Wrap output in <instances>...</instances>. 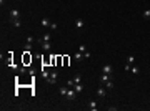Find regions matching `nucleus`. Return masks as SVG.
Masks as SVG:
<instances>
[{
  "label": "nucleus",
  "mask_w": 150,
  "mask_h": 111,
  "mask_svg": "<svg viewBox=\"0 0 150 111\" xmlns=\"http://www.w3.org/2000/svg\"><path fill=\"white\" fill-rule=\"evenodd\" d=\"M75 98H77V91L74 88H69V91H67V95H65V100L67 101H75Z\"/></svg>",
  "instance_id": "1"
},
{
  "label": "nucleus",
  "mask_w": 150,
  "mask_h": 111,
  "mask_svg": "<svg viewBox=\"0 0 150 111\" xmlns=\"http://www.w3.org/2000/svg\"><path fill=\"white\" fill-rule=\"evenodd\" d=\"M20 18V12L19 10H10V13H8V22H13V20H19Z\"/></svg>",
  "instance_id": "2"
},
{
  "label": "nucleus",
  "mask_w": 150,
  "mask_h": 111,
  "mask_svg": "<svg viewBox=\"0 0 150 111\" xmlns=\"http://www.w3.org/2000/svg\"><path fill=\"white\" fill-rule=\"evenodd\" d=\"M97 96H98V98H102V100H103V98L107 96V88L103 86V85L97 88Z\"/></svg>",
  "instance_id": "3"
},
{
  "label": "nucleus",
  "mask_w": 150,
  "mask_h": 111,
  "mask_svg": "<svg viewBox=\"0 0 150 111\" xmlns=\"http://www.w3.org/2000/svg\"><path fill=\"white\" fill-rule=\"evenodd\" d=\"M102 73H105V75H110V76H112V75H113V66L112 65H103L102 66Z\"/></svg>",
  "instance_id": "4"
},
{
  "label": "nucleus",
  "mask_w": 150,
  "mask_h": 111,
  "mask_svg": "<svg viewBox=\"0 0 150 111\" xmlns=\"http://www.w3.org/2000/svg\"><path fill=\"white\" fill-rule=\"evenodd\" d=\"M87 109H90V111H97V109H98L97 101H95V100H88V101H87Z\"/></svg>",
  "instance_id": "5"
},
{
  "label": "nucleus",
  "mask_w": 150,
  "mask_h": 111,
  "mask_svg": "<svg viewBox=\"0 0 150 111\" xmlns=\"http://www.w3.org/2000/svg\"><path fill=\"white\" fill-rule=\"evenodd\" d=\"M74 27L77 30H82L85 27V20L84 18H75V22H74Z\"/></svg>",
  "instance_id": "6"
},
{
  "label": "nucleus",
  "mask_w": 150,
  "mask_h": 111,
  "mask_svg": "<svg viewBox=\"0 0 150 111\" xmlns=\"http://www.w3.org/2000/svg\"><path fill=\"white\" fill-rule=\"evenodd\" d=\"M57 78H58V73L55 71V70H53V71H50V76H48V80H47V81L50 83V85H53V83L57 81Z\"/></svg>",
  "instance_id": "7"
},
{
  "label": "nucleus",
  "mask_w": 150,
  "mask_h": 111,
  "mask_svg": "<svg viewBox=\"0 0 150 111\" xmlns=\"http://www.w3.org/2000/svg\"><path fill=\"white\" fill-rule=\"evenodd\" d=\"M40 45H42V50H43L45 53H50V51H52V43H50V42H42Z\"/></svg>",
  "instance_id": "8"
},
{
  "label": "nucleus",
  "mask_w": 150,
  "mask_h": 111,
  "mask_svg": "<svg viewBox=\"0 0 150 111\" xmlns=\"http://www.w3.org/2000/svg\"><path fill=\"white\" fill-rule=\"evenodd\" d=\"M112 76H110V75H105V73H100V76H98V81L100 83H102V85H105V83L108 81V80H110Z\"/></svg>",
  "instance_id": "9"
},
{
  "label": "nucleus",
  "mask_w": 150,
  "mask_h": 111,
  "mask_svg": "<svg viewBox=\"0 0 150 111\" xmlns=\"http://www.w3.org/2000/svg\"><path fill=\"white\" fill-rule=\"evenodd\" d=\"M82 60H84V53H82V51L74 53V61H75V63H80Z\"/></svg>",
  "instance_id": "10"
},
{
  "label": "nucleus",
  "mask_w": 150,
  "mask_h": 111,
  "mask_svg": "<svg viewBox=\"0 0 150 111\" xmlns=\"http://www.w3.org/2000/svg\"><path fill=\"white\" fill-rule=\"evenodd\" d=\"M67 91H69V86H60V88H58V95H60V96H63V98H65V95H67Z\"/></svg>",
  "instance_id": "11"
},
{
  "label": "nucleus",
  "mask_w": 150,
  "mask_h": 111,
  "mask_svg": "<svg viewBox=\"0 0 150 111\" xmlns=\"http://www.w3.org/2000/svg\"><path fill=\"white\" fill-rule=\"evenodd\" d=\"M50 40H52V33H43L42 38H40V43L42 42H50Z\"/></svg>",
  "instance_id": "12"
},
{
  "label": "nucleus",
  "mask_w": 150,
  "mask_h": 111,
  "mask_svg": "<svg viewBox=\"0 0 150 111\" xmlns=\"http://www.w3.org/2000/svg\"><path fill=\"white\" fill-rule=\"evenodd\" d=\"M32 48H34V43H29V42H27V43H25V47H24V51H25V53H30V51H32Z\"/></svg>",
  "instance_id": "13"
},
{
  "label": "nucleus",
  "mask_w": 150,
  "mask_h": 111,
  "mask_svg": "<svg viewBox=\"0 0 150 111\" xmlns=\"http://www.w3.org/2000/svg\"><path fill=\"white\" fill-rule=\"evenodd\" d=\"M134 63H135V56L134 55H129V56H127V65L134 66Z\"/></svg>",
  "instance_id": "14"
},
{
  "label": "nucleus",
  "mask_w": 150,
  "mask_h": 111,
  "mask_svg": "<svg viewBox=\"0 0 150 111\" xmlns=\"http://www.w3.org/2000/svg\"><path fill=\"white\" fill-rule=\"evenodd\" d=\"M40 23H42V27H50V23H52V22H50V18H47V17H43Z\"/></svg>",
  "instance_id": "15"
},
{
  "label": "nucleus",
  "mask_w": 150,
  "mask_h": 111,
  "mask_svg": "<svg viewBox=\"0 0 150 111\" xmlns=\"http://www.w3.org/2000/svg\"><path fill=\"white\" fill-rule=\"evenodd\" d=\"M10 23L15 27V28H22V20L19 18V20H13V22H10Z\"/></svg>",
  "instance_id": "16"
},
{
  "label": "nucleus",
  "mask_w": 150,
  "mask_h": 111,
  "mask_svg": "<svg viewBox=\"0 0 150 111\" xmlns=\"http://www.w3.org/2000/svg\"><path fill=\"white\" fill-rule=\"evenodd\" d=\"M103 86H105L108 91H110V90H113V81H112V78L108 80V81H107V83H105V85H103Z\"/></svg>",
  "instance_id": "17"
},
{
  "label": "nucleus",
  "mask_w": 150,
  "mask_h": 111,
  "mask_svg": "<svg viewBox=\"0 0 150 111\" xmlns=\"http://www.w3.org/2000/svg\"><path fill=\"white\" fill-rule=\"evenodd\" d=\"M74 90H75L77 93H82V91H84V85H82V83H77V85L74 86Z\"/></svg>",
  "instance_id": "18"
},
{
  "label": "nucleus",
  "mask_w": 150,
  "mask_h": 111,
  "mask_svg": "<svg viewBox=\"0 0 150 111\" xmlns=\"http://www.w3.org/2000/svg\"><path fill=\"white\" fill-rule=\"evenodd\" d=\"M72 80H74V83H75V85H77V83H82V75H80V73H77Z\"/></svg>",
  "instance_id": "19"
},
{
  "label": "nucleus",
  "mask_w": 150,
  "mask_h": 111,
  "mask_svg": "<svg viewBox=\"0 0 150 111\" xmlns=\"http://www.w3.org/2000/svg\"><path fill=\"white\" fill-rule=\"evenodd\" d=\"M142 17H143V20H150V8H147V10H143Z\"/></svg>",
  "instance_id": "20"
},
{
  "label": "nucleus",
  "mask_w": 150,
  "mask_h": 111,
  "mask_svg": "<svg viewBox=\"0 0 150 111\" xmlns=\"http://www.w3.org/2000/svg\"><path fill=\"white\" fill-rule=\"evenodd\" d=\"M48 28L52 30V33H53V32H57V30H58V27H57V23H55V22H52V23H50V27H48Z\"/></svg>",
  "instance_id": "21"
},
{
  "label": "nucleus",
  "mask_w": 150,
  "mask_h": 111,
  "mask_svg": "<svg viewBox=\"0 0 150 111\" xmlns=\"http://www.w3.org/2000/svg\"><path fill=\"white\" fill-rule=\"evenodd\" d=\"M130 71L134 73V75H138V73H140V68H138V66H135V65H134V66L130 68Z\"/></svg>",
  "instance_id": "22"
},
{
  "label": "nucleus",
  "mask_w": 150,
  "mask_h": 111,
  "mask_svg": "<svg viewBox=\"0 0 150 111\" xmlns=\"http://www.w3.org/2000/svg\"><path fill=\"white\" fill-rule=\"evenodd\" d=\"M88 48H87V45H84V43H82V45H79V51H82V53H85L87 51Z\"/></svg>",
  "instance_id": "23"
},
{
  "label": "nucleus",
  "mask_w": 150,
  "mask_h": 111,
  "mask_svg": "<svg viewBox=\"0 0 150 111\" xmlns=\"http://www.w3.org/2000/svg\"><path fill=\"white\" fill-rule=\"evenodd\" d=\"M42 75H43V80H48V76H50V73L47 70H42Z\"/></svg>",
  "instance_id": "24"
},
{
  "label": "nucleus",
  "mask_w": 150,
  "mask_h": 111,
  "mask_svg": "<svg viewBox=\"0 0 150 111\" xmlns=\"http://www.w3.org/2000/svg\"><path fill=\"white\" fill-rule=\"evenodd\" d=\"M90 56H92V53H90L88 50H87V51H85V53H84V58H87V60H88V58H90Z\"/></svg>",
  "instance_id": "25"
},
{
  "label": "nucleus",
  "mask_w": 150,
  "mask_h": 111,
  "mask_svg": "<svg viewBox=\"0 0 150 111\" xmlns=\"http://www.w3.org/2000/svg\"><path fill=\"white\" fill-rule=\"evenodd\" d=\"M27 42H29V43H34V42H35V38L32 37V35H29V37H27Z\"/></svg>",
  "instance_id": "26"
},
{
  "label": "nucleus",
  "mask_w": 150,
  "mask_h": 111,
  "mask_svg": "<svg viewBox=\"0 0 150 111\" xmlns=\"http://www.w3.org/2000/svg\"><path fill=\"white\" fill-rule=\"evenodd\" d=\"M119 108H117V106H107V111H117Z\"/></svg>",
  "instance_id": "27"
},
{
  "label": "nucleus",
  "mask_w": 150,
  "mask_h": 111,
  "mask_svg": "<svg viewBox=\"0 0 150 111\" xmlns=\"http://www.w3.org/2000/svg\"><path fill=\"white\" fill-rule=\"evenodd\" d=\"M5 3H7V0H0V7H2V8L5 7Z\"/></svg>",
  "instance_id": "28"
},
{
  "label": "nucleus",
  "mask_w": 150,
  "mask_h": 111,
  "mask_svg": "<svg viewBox=\"0 0 150 111\" xmlns=\"http://www.w3.org/2000/svg\"><path fill=\"white\" fill-rule=\"evenodd\" d=\"M130 68H132L130 65H125V66H124V70H125V71H130Z\"/></svg>",
  "instance_id": "29"
}]
</instances>
